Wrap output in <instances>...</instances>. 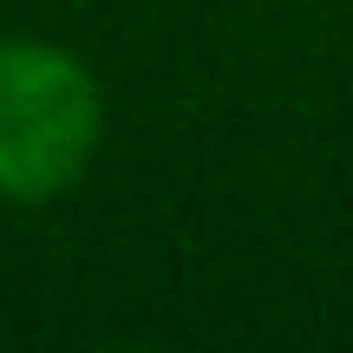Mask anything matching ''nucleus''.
I'll return each instance as SVG.
<instances>
[{
  "label": "nucleus",
  "instance_id": "obj_1",
  "mask_svg": "<svg viewBox=\"0 0 353 353\" xmlns=\"http://www.w3.org/2000/svg\"><path fill=\"white\" fill-rule=\"evenodd\" d=\"M105 144L99 72L72 46L0 33V203H52Z\"/></svg>",
  "mask_w": 353,
  "mask_h": 353
}]
</instances>
